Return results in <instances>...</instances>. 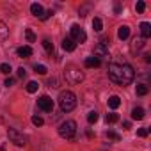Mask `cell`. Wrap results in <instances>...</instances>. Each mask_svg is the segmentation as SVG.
I'll return each instance as SVG.
<instances>
[{
	"mask_svg": "<svg viewBox=\"0 0 151 151\" xmlns=\"http://www.w3.org/2000/svg\"><path fill=\"white\" fill-rule=\"evenodd\" d=\"M69 37L75 41V43H86L87 41V34H86V30L80 27V25H71V29H69Z\"/></svg>",
	"mask_w": 151,
	"mask_h": 151,
	"instance_id": "obj_5",
	"label": "cell"
},
{
	"mask_svg": "<svg viewBox=\"0 0 151 151\" xmlns=\"http://www.w3.org/2000/svg\"><path fill=\"white\" fill-rule=\"evenodd\" d=\"M30 13H32L36 18H41L45 11H43V7H41L39 4H30Z\"/></svg>",
	"mask_w": 151,
	"mask_h": 151,
	"instance_id": "obj_12",
	"label": "cell"
},
{
	"mask_svg": "<svg viewBox=\"0 0 151 151\" xmlns=\"http://www.w3.org/2000/svg\"><path fill=\"white\" fill-rule=\"evenodd\" d=\"M13 84H14V78H6V86L7 87H11Z\"/></svg>",
	"mask_w": 151,
	"mask_h": 151,
	"instance_id": "obj_35",
	"label": "cell"
},
{
	"mask_svg": "<svg viewBox=\"0 0 151 151\" xmlns=\"http://www.w3.org/2000/svg\"><path fill=\"white\" fill-rule=\"evenodd\" d=\"M93 29H94L96 32H101V30H103V22H101L100 18H94V20H93Z\"/></svg>",
	"mask_w": 151,
	"mask_h": 151,
	"instance_id": "obj_20",
	"label": "cell"
},
{
	"mask_svg": "<svg viewBox=\"0 0 151 151\" xmlns=\"http://www.w3.org/2000/svg\"><path fill=\"white\" fill-rule=\"evenodd\" d=\"M59 135L66 140H73L75 135H77V123H75L73 119H68L64 121L60 126H59Z\"/></svg>",
	"mask_w": 151,
	"mask_h": 151,
	"instance_id": "obj_3",
	"label": "cell"
},
{
	"mask_svg": "<svg viewBox=\"0 0 151 151\" xmlns=\"http://www.w3.org/2000/svg\"><path fill=\"white\" fill-rule=\"evenodd\" d=\"M62 48H64L66 52H73L75 48H77V43H75L71 37H64V41H62Z\"/></svg>",
	"mask_w": 151,
	"mask_h": 151,
	"instance_id": "obj_10",
	"label": "cell"
},
{
	"mask_svg": "<svg viewBox=\"0 0 151 151\" xmlns=\"http://www.w3.org/2000/svg\"><path fill=\"white\" fill-rule=\"evenodd\" d=\"M43 48H45V50H46L50 55L53 53V45L50 43V39H43Z\"/></svg>",
	"mask_w": 151,
	"mask_h": 151,
	"instance_id": "obj_22",
	"label": "cell"
},
{
	"mask_svg": "<svg viewBox=\"0 0 151 151\" xmlns=\"http://www.w3.org/2000/svg\"><path fill=\"white\" fill-rule=\"evenodd\" d=\"M7 137H9V140H11L13 144H16V146H25V144H27V135H23L22 132H18V130H14V128H9V130H7Z\"/></svg>",
	"mask_w": 151,
	"mask_h": 151,
	"instance_id": "obj_6",
	"label": "cell"
},
{
	"mask_svg": "<svg viewBox=\"0 0 151 151\" xmlns=\"http://www.w3.org/2000/svg\"><path fill=\"white\" fill-rule=\"evenodd\" d=\"M0 71H2L4 75H9L13 69H11V66H9V64H0Z\"/></svg>",
	"mask_w": 151,
	"mask_h": 151,
	"instance_id": "obj_29",
	"label": "cell"
},
{
	"mask_svg": "<svg viewBox=\"0 0 151 151\" xmlns=\"http://www.w3.org/2000/svg\"><path fill=\"white\" fill-rule=\"evenodd\" d=\"M37 87H39V84L32 80V82H29V84H27V93H30V94H32V93H36V91H37Z\"/></svg>",
	"mask_w": 151,
	"mask_h": 151,
	"instance_id": "obj_23",
	"label": "cell"
},
{
	"mask_svg": "<svg viewBox=\"0 0 151 151\" xmlns=\"http://www.w3.org/2000/svg\"><path fill=\"white\" fill-rule=\"evenodd\" d=\"M32 123H34L36 126H43V123H45V121H43V117H41V116H32Z\"/></svg>",
	"mask_w": 151,
	"mask_h": 151,
	"instance_id": "obj_28",
	"label": "cell"
},
{
	"mask_svg": "<svg viewBox=\"0 0 151 151\" xmlns=\"http://www.w3.org/2000/svg\"><path fill=\"white\" fill-rule=\"evenodd\" d=\"M142 46H144V39H142V37H135L133 43H132V50L135 52V50H140Z\"/></svg>",
	"mask_w": 151,
	"mask_h": 151,
	"instance_id": "obj_19",
	"label": "cell"
},
{
	"mask_svg": "<svg viewBox=\"0 0 151 151\" xmlns=\"http://www.w3.org/2000/svg\"><path fill=\"white\" fill-rule=\"evenodd\" d=\"M34 69H36V73H39V75H46V66H43V64H36L34 66Z\"/></svg>",
	"mask_w": 151,
	"mask_h": 151,
	"instance_id": "obj_26",
	"label": "cell"
},
{
	"mask_svg": "<svg viewBox=\"0 0 151 151\" xmlns=\"http://www.w3.org/2000/svg\"><path fill=\"white\" fill-rule=\"evenodd\" d=\"M25 36H27V41H29V43H34V41H36V34H34L30 29L25 30Z\"/></svg>",
	"mask_w": 151,
	"mask_h": 151,
	"instance_id": "obj_25",
	"label": "cell"
},
{
	"mask_svg": "<svg viewBox=\"0 0 151 151\" xmlns=\"http://www.w3.org/2000/svg\"><path fill=\"white\" fill-rule=\"evenodd\" d=\"M18 77H20V78H25V77H27V71H25L23 68H20V69H18Z\"/></svg>",
	"mask_w": 151,
	"mask_h": 151,
	"instance_id": "obj_32",
	"label": "cell"
},
{
	"mask_svg": "<svg viewBox=\"0 0 151 151\" xmlns=\"http://www.w3.org/2000/svg\"><path fill=\"white\" fill-rule=\"evenodd\" d=\"M87 121H89V124H94V123L98 121V112H96V110L89 112V114H87Z\"/></svg>",
	"mask_w": 151,
	"mask_h": 151,
	"instance_id": "obj_24",
	"label": "cell"
},
{
	"mask_svg": "<svg viewBox=\"0 0 151 151\" xmlns=\"http://www.w3.org/2000/svg\"><path fill=\"white\" fill-rule=\"evenodd\" d=\"M105 121H107L109 124L117 123V121H119V116H117V114H114V112H110V114H107V116H105Z\"/></svg>",
	"mask_w": 151,
	"mask_h": 151,
	"instance_id": "obj_21",
	"label": "cell"
},
{
	"mask_svg": "<svg viewBox=\"0 0 151 151\" xmlns=\"http://www.w3.org/2000/svg\"><path fill=\"white\" fill-rule=\"evenodd\" d=\"M109 78L119 86H128L133 82V77H135V71L130 64H117V62H112L109 64Z\"/></svg>",
	"mask_w": 151,
	"mask_h": 151,
	"instance_id": "obj_1",
	"label": "cell"
},
{
	"mask_svg": "<svg viewBox=\"0 0 151 151\" xmlns=\"http://www.w3.org/2000/svg\"><path fill=\"white\" fill-rule=\"evenodd\" d=\"M132 119H135V121H140V119H144V109H140V107H135V109L132 110Z\"/></svg>",
	"mask_w": 151,
	"mask_h": 151,
	"instance_id": "obj_14",
	"label": "cell"
},
{
	"mask_svg": "<svg viewBox=\"0 0 151 151\" xmlns=\"http://www.w3.org/2000/svg\"><path fill=\"white\" fill-rule=\"evenodd\" d=\"M7 36H9V29H7V25H6L4 22H0V43H2L4 39H7Z\"/></svg>",
	"mask_w": 151,
	"mask_h": 151,
	"instance_id": "obj_16",
	"label": "cell"
},
{
	"mask_svg": "<svg viewBox=\"0 0 151 151\" xmlns=\"http://www.w3.org/2000/svg\"><path fill=\"white\" fill-rule=\"evenodd\" d=\"M119 105H121V98L119 96H110L109 98V107L110 109H117Z\"/></svg>",
	"mask_w": 151,
	"mask_h": 151,
	"instance_id": "obj_18",
	"label": "cell"
},
{
	"mask_svg": "<svg viewBox=\"0 0 151 151\" xmlns=\"http://www.w3.org/2000/svg\"><path fill=\"white\" fill-rule=\"evenodd\" d=\"M135 9H137V13H144V11H146V4L142 2V0H140V2H137Z\"/></svg>",
	"mask_w": 151,
	"mask_h": 151,
	"instance_id": "obj_30",
	"label": "cell"
},
{
	"mask_svg": "<svg viewBox=\"0 0 151 151\" xmlns=\"http://www.w3.org/2000/svg\"><path fill=\"white\" fill-rule=\"evenodd\" d=\"M37 107H39L43 112H52V110H53V100L45 94V96L37 98Z\"/></svg>",
	"mask_w": 151,
	"mask_h": 151,
	"instance_id": "obj_7",
	"label": "cell"
},
{
	"mask_svg": "<svg viewBox=\"0 0 151 151\" xmlns=\"http://www.w3.org/2000/svg\"><path fill=\"white\" fill-rule=\"evenodd\" d=\"M107 137H109V139H112V140H116V142H119V140H121V135H119V133H116V132H112V130H110V132H107Z\"/></svg>",
	"mask_w": 151,
	"mask_h": 151,
	"instance_id": "obj_27",
	"label": "cell"
},
{
	"mask_svg": "<svg viewBox=\"0 0 151 151\" xmlns=\"http://www.w3.org/2000/svg\"><path fill=\"white\" fill-rule=\"evenodd\" d=\"M94 57H98V59H101V57H109V46H105V45H96V48H94Z\"/></svg>",
	"mask_w": 151,
	"mask_h": 151,
	"instance_id": "obj_8",
	"label": "cell"
},
{
	"mask_svg": "<svg viewBox=\"0 0 151 151\" xmlns=\"http://www.w3.org/2000/svg\"><path fill=\"white\" fill-rule=\"evenodd\" d=\"M147 91H149V89H147V86H146V84H137V87H135V93H137L139 96H146V94H147Z\"/></svg>",
	"mask_w": 151,
	"mask_h": 151,
	"instance_id": "obj_17",
	"label": "cell"
},
{
	"mask_svg": "<svg viewBox=\"0 0 151 151\" xmlns=\"http://www.w3.org/2000/svg\"><path fill=\"white\" fill-rule=\"evenodd\" d=\"M59 107L62 112H71L75 107H77V96L71 91H62L59 94Z\"/></svg>",
	"mask_w": 151,
	"mask_h": 151,
	"instance_id": "obj_2",
	"label": "cell"
},
{
	"mask_svg": "<svg viewBox=\"0 0 151 151\" xmlns=\"http://www.w3.org/2000/svg\"><path fill=\"white\" fill-rule=\"evenodd\" d=\"M84 64H86V68H98V66L101 64V60H100L98 57H87V59L84 60Z\"/></svg>",
	"mask_w": 151,
	"mask_h": 151,
	"instance_id": "obj_11",
	"label": "cell"
},
{
	"mask_svg": "<svg viewBox=\"0 0 151 151\" xmlns=\"http://www.w3.org/2000/svg\"><path fill=\"white\" fill-rule=\"evenodd\" d=\"M128 36H130V27L128 25H121L119 30H117V37L119 39H126Z\"/></svg>",
	"mask_w": 151,
	"mask_h": 151,
	"instance_id": "obj_13",
	"label": "cell"
},
{
	"mask_svg": "<svg viewBox=\"0 0 151 151\" xmlns=\"http://www.w3.org/2000/svg\"><path fill=\"white\" fill-rule=\"evenodd\" d=\"M48 86H50V87H57V80H55V78H50V80H48Z\"/></svg>",
	"mask_w": 151,
	"mask_h": 151,
	"instance_id": "obj_34",
	"label": "cell"
},
{
	"mask_svg": "<svg viewBox=\"0 0 151 151\" xmlns=\"http://www.w3.org/2000/svg\"><path fill=\"white\" fill-rule=\"evenodd\" d=\"M130 126H132V124H130L128 121H124V123H123V128H124V130H130Z\"/></svg>",
	"mask_w": 151,
	"mask_h": 151,
	"instance_id": "obj_36",
	"label": "cell"
},
{
	"mask_svg": "<svg viewBox=\"0 0 151 151\" xmlns=\"http://www.w3.org/2000/svg\"><path fill=\"white\" fill-rule=\"evenodd\" d=\"M139 29H140V37H142V39H146V37L151 36V25H149L147 22H142V23L139 25Z\"/></svg>",
	"mask_w": 151,
	"mask_h": 151,
	"instance_id": "obj_9",
	"label": "cell"
},
{
	"mask_svg": "<svg viewBox=\"0 0 151 151\" xmlns=\"http://www.w3.org/2000/svg\"><path fill=\"white\" fill-rule=\"evenodd\" d=\"M18 55L23 57V59H27V57L32 55V48H30V46H20V48H18Z\"/></svg>",
	"mask_w": 151,
	"mask_h": 151,
	"instance_id": "obj_15",
	"label": "cell"
},
{
	"mask_svg": "<svg viewBox=\"0 0 151 151\" xmlns=\"http://www.w3.org/2000/svg\"><path fill=\"white\" fill-rule=\"evenodd\" d=\"M147 132H149L147 128H140V130L137 132V135H139V137H147Z\"/></svg>",
	"mask_w": 151,
	"mask_h": 151,
	"instance_id": "obj_31",
	"label": "cell"
},
{
	"mask_svg": "<svg viewBox=\"0 0 151 151\" xmlns=\"http://www.w3.org/2000/svg\"><path fill=\"white\" fill-rule=\"evenodd\" d=\"M52 14H53V13H52V9H50V11H46V13H43V16H41V20H48V18H50Z\"/></svg>",
	"mask_w": 151,
	"mask_h": 151,
	"instance_id": "obj_33",
	"label": "cell"
},
{
	"mask_svg": "<svg viewBox=\"0 0 151 151\" xmlns=\"http://www.w3.org/2000/svg\"><path fill=\"white\" fill-rule=\"evenodd\" d=\"M64 77H66V82L69 84H80L84 80V73L77 66H68L64 71Z\"/></svg>",
	"mask_w": 151,
	"mask_h": 151,
	"instance_id": "obj_4",
	"label": "cell"
}]
</instances>
